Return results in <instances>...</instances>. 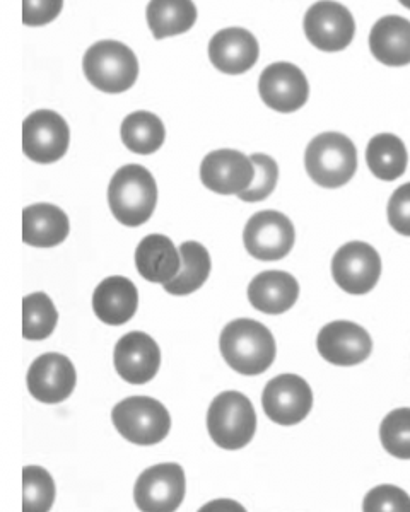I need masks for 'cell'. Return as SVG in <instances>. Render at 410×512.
I'll return each mask as SVG.
<instances>
[{
  "label": "cell",
  "mask_w": 410,
  "mask_h": 512,
  "mask_svg": "<svg viewBox=\"0 0 410 512\" xmlns=\"http://www.w3.org/2000/svg\"><path fill=\"white\" fill-rule=\"evenodd\" d=\"M219 349L233 371L243 376L265 373L276 361V340L267 326L248 318L224 326Z\"/></svg>",
  "instance_id": "cell-1"
},
{
  "label": "cell",
  "mask_w": 410,
  "mask_h": 512,
  "mask_svg": "<svg viewBox=\"0 0 410 512\" xmlns=\"http://www.w3.org/2000/svg\"><path fill=\"white\" fill-rule=\"evenodd\" d=\"M108 204L123 226L146 224L158 204V185L151 171L141 164H127L118 169L108 187Z\"/></svg>",
  "instance_id": "cell-2"
},
{
  "label": "cell",
  "mask_w": 410,
  "mask_h": 512,
  "mask_svg": "<svg viewBox=\"0 0 410 512\" xmlns=\"http://www.w3.org/2000/svg\"><path fill=\"white\" fill-rule=\"evenodd\" d=\"M305 168L322 188L344 187L356 175L358 151L346 135L320 134L306 147Z\"/></svg>",
  "instance_id": "cell-3"
},
{
  "label": "cell",
  "mask_w": 410,
  "mask_h": 512,
  "mask_svg": "<svg viewBox=\"0 0 410 512\" xmlns=\"http://www.w3.org/2000/svg\"><path fill=\"white\" fill-rule=\"evenodd\" d=\"M82 69L94 88L110 94L129 91L139 77V62L135 53L115 40L94 43L84 55Z\"/></svg>",
  "instance_id": "cell-4"
},
{
  "label": "cell",
  "mask_w": 410,
  "mask_h": 512,
  "mask_svg": "<svg viewBox=\"0 0 410 512\" xmlns=\"http://www.w3.org/2000/svg\"><path fill=\"white\" fill-rule=\"evenodd\" d=\"M207 431L219 448H245L257 431V414L252 402L238 391H224L212 400L207 412Z\"/></svg>",
  "instance_id": "cell-5"
},
{
  "label": "cell",
  "mask_w": 410,
  "mask_h": 512,
  "mask_svg": "<svg viewBox=\"0 0 410 512\" xmlns=\"http://www.w3.org/2000/svg\"><path fill=\"white\" fill-rule=\"evenodd\" d=\"M118 434L137 446H154L170 434L171 417L163 403L149 396H130L112 412Z\"/></svg>",
  "instance_id": "cell-6"
},
{
  "label": "cell",
  "mask_w": 410,
  "mask_h": 512,
  "mask_svg": "<svg viewBox=\"0 0 410 512\" xmlns=\"http://www.w3.org/2000/svg\"><path fill=\"white\" fill-rule=\"evenodd\" d=\"M185 472L176 463L151 466L137 478L134 489L135 506L144 512H171L185 499Z\"/></svg>",
  "instance_id": "cell-7"
},
{
  "label": "cell",
  "mask_w": 410,
  "mask_h": 512,
  "mask_svg": "<svg viewBox=\"0 0 410 512\" xmlns=\"http://www.w3.org/2000/svg\"><path fill=\"white\" fill-rule=\"evenodd\" d=\"M293 222L277 210H262L246 222L243 243L253 258L262 262H277L293 250Z\"/></svg>",
  "instance_id": "cell-8"
},
{
  "label": "cell",
  "mask_w": 410,
  "mask_h": 512,
  "mask_svg": "<svg viewBox=\"0 0 410 512\" xmlns=\"http://www.w3.org/2000/svg\"><path fill=\"white\" fill-rule=\"evenodd\" d=\"M71 130L64 118L52 110L33 111L23 122V152L40 164H52L67 154Z\"/></svg>",
  "instance_id": "cell-9"
},
{
  "label": "cell",
  "mask_w": 410,
  "mask_h": 512,
  "mask_svg": "<svg viewBox=\"0 0 410 512\" xmlns=\"http://www.w3.org/2000/svg\"><path fill=\"white\" fill-rule=\"evenodd\" d=\"M335 284L352 296H363L375 289L381 277V258L368 243L352 241L342 246L332 260Z\"/></svg>",
  "instance_id": "cell-10"
},
{
  "label": "cell",
  "mask_w": 410,
  "mask_h": 512,
  "mask_svg": "<svg viewBox=\"0 0 410 512\" xmlns=\"http://www.w3.org/2000/svg\"><path fill=\"white\" fill-rule=\"evenodd\" d=\"M305 35L322 52H342L356 35L351 11L339 2H317L305 16Z\"/></svg>",
  "instance_id": "cell-11"
},
{
  "label": "cell",
  "mask_w": 410,
  "mask_h": 512,
  "mask_svg": "<svg viewBox=\"0 0 410 512\" xmlns=\"http://www.w3.org/2000/svg\"><path fill=\"white\" fill-rule=\"evenodd\" d=\"M264 412L279 425H296L305 420L313 407V391L296 374H281L270 379L262 395Z\"/></svg>",
  "instance_id": "cell-12"
},
{
  "label": "cell",
  "mask_w": 410,
  "mask_h": 512,
  "mask_svg": "<svg viewBox=\"0 0 410 512\" xmlns=\"http://www.w3.org/2000/svg\"><path fill=\"white\" fill-rule=\"evenodd\" d=\"M258 93L265 105L279 113H294L310 96V84L303 70L287 62H277L260 74Z\"/></svg>",
  "instance_id": "cell-13"
},
{
  "label": "cell",
  "mask_w": 410,
  "mask_h": 512,
  "mask_svg": "<svg viewBox=\"0 0 410 512\" xmlns=\"http://www.w3.org/2000/svg\"><path fill=\"white\" fill-rule=\"evenodd\" d=\"M200 180L211 192L240 195L252 187L255 166L243 152L219 149L209 152L200 164Z\"/></svg>",
  "instance_id": "cell-14"
},
{
  "label": "cell",
  "mask_w": 410,
  "mask_h": 512,
  "mask_svg": "<svg viewBox=\"0 0 410 512\" xmlns=\"http://www.w3.org/2000/svg\"><path fill=\"white\" fill-rule=\"evenodd\" d=\"M28 390L41 403L55 405L72 395L76 388V367L69 357L50 352L35 359L28 371Z\"/></svg>",
  "instance_id": "cell-15"
},
{
  "label": "cell",
  "mask_w": 410,
  "mask_h": 512,
  "mask_svg": "<svg viewBox=\"0 0 410 512\" xmlns=\"http://www.w3.org/2000/svg\"><path fill=\"white\" fill-rule=\"evenodd\" d=\"M317 347L323 359L334 366H358L371 355L373 340L363 326L334 321L318 333Z\"/></svg>",
  "instance_id": "cell-16"
},
{
  "label": "cell",
  "mask_w": 410,
  "mask_h": 512,
  "mask_svg": "<svg viewBox=\"0 0 410 512\" xmlns=\"http://www.w3.org/2000/svg\"><path fill=\"white\" fill-rule=\"evenodd\" d=\"M113 362L118 376L130 384H146L156 378L161 366V350L144 332L123 335L115 345Z\"/></svg>",
  "instance_id": "cell-17"
},
{
  "label": "cell",
  "mask_w": 410,
  "mask_h": 512,
  "mask_svg": "<svg viewBox=\"0 0 410 512\" xmlns=\"http://www.w3.org/2000/svg\"><path fill=\"white\" fill-rule=\"evenodd\" d=\"M260 47L250 31L226 28L212 36L209 59L219 72L240 76L257 64Z\"/></svg>",
  "instance_id": "cell-18"
},
{
  "label": "cell",
  "mask_w": 410,
  "mask_h": 512,
  "mask_svg": "<svg viewBox=\"0 0 410 512\" xmlns=\"http://www.w3.org/2000/svg\"><path fill=\"white\" fill-rule=\"evenodd\" d=\"M139 306V292L132 280L113 275L94 289L93 309L96 318L110 326L129 323Z\"/></svg>",
  "instance_id": "cell-19"
},
{
  "label": "cell",
  "mask_w": 410,
  "mask_h": 512,
  "mask_svg": "<svg viewBox=\"0 0 410 512\" xmlns=\"http://www.w3.org/2000/svg\"><path fill=\"white\" fill-rule=\"evenodd\" d=\"M135 265L142 279L164 286L180 272L182 256L168 236L149 234L135 250Z\"/></svg>",
  "instance_id": "cell-20"
},
{
  "label": "cell",
  "mask_w": 410,
  "mask_h": 512,
  "mask_svg": "<svg viewBox=\"0 0 410 512\" xmlns=\"http://www.w3.org/2000/svg\"><path fill=\"white\" fill-rule=\"evenodd\" d=\"M298 296V280L281 270L262 272L248 286V301L265 315L286 313L296 304Z\"/></svg>",
  "instance_id": "cell-21"
},
{
  "label": "cell",
  "mask_w": 410,
  "mask_h": 512,
  "mask_svg": "<svg viewBox=\"0 0 410 512\" xmlns=\"http://www.w3.org/2000/svg\"><path fill=\"white\" fill-rule=\"evenodd\" d=\"M71 231L69 217L52 204H35L23 210V241L35 248H53L64 243Z\"/></svg>",
  "instance_id": "cell-22"
},
{
  "label": "cell",
  "mask_w": 410,
  "mask_h": 512,
  "mask_svg": "<svg viewBox=\"0 0 410 512\" xmlns=\"http://www.w3.org/2000/svg\"><path fill=\"white\" fill-rule=\"evenodd\" d=\"M369 50L378 62L388 67L410 64V21L400 16H385L369 33Z\"/></svg>",
  "instance_id": "cell-23"
},
{
  "label": "cell",
  "mask_w": 410,
  "mask_h": 512,
  "mask_svg": "<svg viewBox=\"0 0 410 512\" xmlns=\"http://www.w3.org/2000/svg\"><path fill=\"white\" fill-rule=\"evenodd\" d=\"M197 21V7L188 0H156L147 6V24L156 40L182 35Z\"/></svg>",
  "instance_id": "cell-24"
},
{
  "label": "cell",
  "mask_w": 410,
  "mask_h": 512,
  "mask_svg": "<svg viewBox=\"0 0 410 512\" xmlns=\"http://www.w3.org/2000/svg\"><path fill=\"white\" fill-rule=\"evenodd\" d=\"M366 163L371 173L383 181H395L404 175L409 154L402 139L393 134H378L366 147Z\"/></svg>",
  "instance_id": "cell-25"
},
{
  "label": "cell",
  "mask_w": 410,
  "mask_h": 512,
  "mask_svg": "<svg viewBox=\"0 0 410 512\" xmlns=\"http://www.w3.org/2000/svg\"><path fill=\"white\" fill-rule=\"evenodd\" d=\"M182 256V268L175 279L164 284V291L171 296H188L192 292L199 291L204 286L205 280L211 274V256L205 246L197 241H187L180 246Z\"/></svg>",
  "instance_id": "cell-26"
},
{
  "label": "cell",
  "mask_w": 410,
  "mask_h": 512,
  "mask_svg": "<svg viewBox=\"0 0 410 512\" xmlns=\"http://www.w3.org/2000/svg\"><path fill=\"white\" fill-rule=\"evenodd\" d=\"M123 146L141 156L159 151L166 139L164 123L151 111H134L125 118L120 127Z\"/></svg>",
  "instance_id": "cell-27"
},
{
  "label": "cell",
  "mask_w": 410,
  "mask_h": 512,
  "mask_svg": "<svg viewBox=\"0 0 410 512\" xmlns=\"http://www.w3.org/2000/svg\"><path fill=\"white\" fill-rule=\"evenodd\" d=\"M59 313L45 292H35L23 299V337L45 340L55 332Z\"/></svg>",
  "instance_id": "cell-28"
},
{
  "label": "cell",
  "mask_w": 410,
  "mask_h": 512,
  "mask_svg": "<svg viewBox=\"0 0 410 512\" xmlns=\"http://www.w3.org/2000/svg\"><path fill=\"white\" fill-rule=\"evenodd\" d=\"M23 511H50L55 501V482L41 466L23 468Z\"/></svg>",
  "instance_id": "cell-29"
},
{
  "label": "cell",
  "mask_w": 410,
  "mask_h": 512,
  "mask_svg": "<svg viewBox=\"0 0 410 512\" xmlns=\"http://www.w3.org/2000/svg\"><path fill=\"white\" fill-rule=\"evenodd\" d=\"M383 448L399 460H410V408H397L380 425Z\"/></svg>",
  "instance_id": "cell-30"
},
{
  "label": "cell",
  "mask_w": 410,
  "mask_h": 512,
  "mask_svg": "<svg viewBox=\"0 0 410 512\" xmlns=\"http://www.w3.org/2000/svg\"><path fill=\"white\" fill-rule=\"evenodd\" d=\"M253 166H255V180L252 187L240 193L238 198L241 202H262L265 198H269L272 192L276 190L277 180H279V166L276 161L267 156V154H252Z\"/></svg>",
  "instance_id": "cell-31"
},
{
  "label": "cell",
  "mask_w": 410,
  "mask_h": 512,
  "mask_svg": "<svg viewBox=\"0 0 410 512\" xmlns=\"http://www.w3.org/2000/svg\"><path fill=\"white\" fill-rule=\"evenodd\" d=\"M366 512H410V497L393 485H380L364 497Z\"/></svg>",
  "instance_id": "cell-32"
},
{
  "label": "cell",
  "mask_w": 410,
  "mask_h": 512,
  "mask_svg": "<svg viewBox=\"0 0 410 512\" xmlns=\"http://www.w3.org/2000/svg\"><path fill=\"white\" fill-rule=\"evenodd\" d=\"M388 222L390 226L402 234L410 236V183L397 188L388 202Z\"/></svg>",
  "instance_id": "cell-33"
},
{
  "label": "cell",
  "mask_w": 410,
  "mask_h": 512,
  "mask_svg": "<svg viewBox=\"0 0 410 512\" xmlns=\"http://www.w3.org/2000/svg\"><path fill=\"white\" fill-rule=\"evenodd\" d=\"M24 24L40 26L59 16L62 2H24Z\"/></svg>",
  "instance_id": "cell-34"
}]
</instances>
